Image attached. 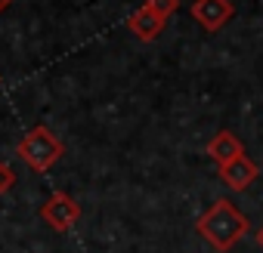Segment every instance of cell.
Returning <instances> with one entry per match:
<instances>
[{
  "label": "cell",
  "instance_id": "8992f818",
  "mask_svg": "<svg viewBox=\"0 0 263 253\" xmlns=\"http://www.w3.org/2000/svg\"><path fill=\"white\" fill-rule=\"evenodd\" d=\"M260 176V167L245 155V158H238V161H232V164H226V167H220V179L226 182V188H232V192H241V188H248L254 179Z\"/></svg>",
  "mask_w": 263,
  "mask_h": 253
},
{
  "label": "cell",
  "instance_id": "277c9868",
  "mask_svg": "<svg viewBox=\"0 0 263 253\" xmlns=\"http://www.w3.org/2000/svg\"><path fill=\"white\" fill-rule=\"evenodd\" d=\"M232 16H235L232 0H192V19L211 34L220 31Z\"/></svg>",
  "mask_w": 263,
  "mask_h": 253
},
{
  "label": "cell",
  "instance_id": "52a82bcc",
  "mask_svg": "<svg viewBox=\"0 0 263 253\" xmlns=\"http://www.w3.org/2000/svg\"><path fill=\"white\" fill-rule=\"evenodd\" d=\"M164 25H167V22H164L158 13H152L146 4L127 19V31L134 34V37H140V40H155V37L164 31Z\"/></svg>",
  "mask_w": 263,
  "mask_h": 253
},
{
  "label": "cell",
  "instance_id": "3957f363",
  "mask_svg": "<svg viewBox=\"0 0 263 253\" xmlns=\"http://www.w3.org/2000/svg\"><path fill=\"white\" fill-rule=\"evenodd\" d=\"M41 216L47 219L50 228H56V231H68V228L78 225V219H81V207H78V201H74L71 195H65V192H53V195L44 201Z\"/></svg>",
  "mask_w": 263,
  "mask_h": 253
},
{
  "label": "cell",
  "instance_id": "ba28073f",
  "mask_svg": "<svg viewBox=\"0 0 263 253\" xmlns=\"http://www.w3.org/2000/svg\"><path fill=\"white\" fill-rule=\"evenodd\" d=\"M146 7H149L152 13H158V16L167 22V19L180 10V0H146Z\"/></svg>",
  "mask_w": 263,
  "mask_h": 253
},
{
  "label": "cell",
  "instance_id": "6da1fadb",
  "mask_svg": "<svg viewBox=\"0 0 263 253\" xmlns=\"http://www.w3.org/2000/svg\"><path fill=\"white\" fill-rule=\"evenodd\" d=\"M195 231L217 250V253H226L232 250L245 235H248V216L226 198L214 201L195 222Z\"/></svg>",
  "mask_w": 263,
  "mask_h": 253
},
{
  "label": "cell",
  "instance_id": "9c48e42d",
  "mask_svg": "<svg viewBox=\"0 0 263 253\" xmlns=\"http://www.w3.org/2000/svg\"><path fill=\"white\" fill-rule=\"evenodd\" d=\"M13 182H16V173H13V167L0 161V195H7V192L13 188Z\"/></svg>",
  "mask_w": 263,
  "mask_h": 253
},
{
  "label": "cell",
  "instance_id": "5b68a950",
  "mask_svg": "<svg viewBox=\"0 0 263 253\" xmlns=\"http://www.w3.org/2000/svg\"><path fill=\"white\" fill-rule=\"evenodd\" d=\"M208 155L220 164V167H226V164H232V161H238V158H245V142L235 136V133H229V130H220L211 142H208Z\"/></svg>",
  "mask_w": 263,
  "mask_h": 253
},
{
  "label": "cell",
  "instance_id": "30bf717a",
  "mask_svg": "<svg viewBox=\"0 0 263 253\" xmlns=\"http://www.w3.org/2000/svg\"><path fill=\"white\" fill-rule=\"evenodd\" d=\"M257 244H260V247H263V225H260V228H257Z\"/></svg>",
  "mask_w": 263,
  "mask_h": 253
},
{
  "label": "cell",
  "instance_id": "8fae6325",
  "mask_svg": "<svg viewBox=\"0 0 263 253\" xmlns=\"http://www.w3.org/2000/svg\"><path fill=\"white\" fill-rule=\"evenodd\" d=\"M10 4H13V0H0V13H4V10H7Z\"/></svg>",
  "mask_w": 263,
  "mask_h": 253
},
{
  "label": "cell",
  "instance_id": "7a4b0ae2",
  "mask_svg": "<svg viewBox=\"0 0 263 253\" xmlns=\"http://www.w3.org/2000/svg\"><path fill=\"white\" fill-rule=\"evenodd\" d=\"M62 152H65V145L59 142V136L50 130V126H31V130L22 136V142H19V158L34 170V173H44V170H50L59 158H62Z\"/></svg>",
  "mask_w": 263,
  "mask_h": 253
}]
</instances>
